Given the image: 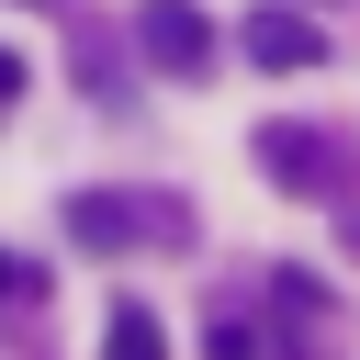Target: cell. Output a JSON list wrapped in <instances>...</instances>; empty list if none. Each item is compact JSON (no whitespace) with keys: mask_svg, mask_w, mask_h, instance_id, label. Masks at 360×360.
<instances>
[{"mask_svg":"<svg viewBox=\"0 0 360 360\" xmlns=\"http://www.w3.org/2000/svg\"><path fill=\"white\" fill-rule=\"evenodd\" d=\"M259 169H281V191H326L338 146H326V135H304V124H270V135H259Z\"/></svg>","mask_w":360,"mask_h":360,"instance_id":"obj_4","label":"cell"},{"mask_svg":"<svg viewBox=\"0 0 360 360\" xmlns=\"http://www.w3.org/2000/svg\"><path fill=\"white\" fill-rule=\"evenodd\" d=\"M22 292H34V270H22L11 248H0V304H22Z\"/></svg>","mask_w":360,"mask_h":360,"instance_id":"obj_6","label":"cell"},{"mask_svg":"<svg viewBox=\"0 0 360 360\" xmlns=\"http://www.w3.org/2000/svg\"><path fill=\"white\" fill-rule=\"evenodd\" d=\"M135 45H146L158 68H180V79H191V68L214 56V22H202L191 0H146V11H135Z\"/></svg>","mask_w":360,"mask_h":360,"instance_id":"obj_2","label":"cell"},{"mask_svg":"<svg viewBox=\"0 0 360 360\" xmlns=\"http://www.w3.org/2000/svg\"><path fill=\"white\" fill-rule=\"evenodd\" d=\"M11 90H22V56H11V45H0V101H11Z\"/></svg>","mask_w":360,"mask_h":360,"instance_id":"obj_7","label":"cell"},{"mask_svg":"<svg viewBox=\"0 0 360 360\" xmlns=\"http://www.w3.org/2000/svg\"><path fill=\"white\" fill-rule=\"evenodd\" d=\"M248 56H259V68H315L326 34H315L292 0H259V11H248Z\"/></svg>","mask_w":360,"mask_h":360,"instance_id":"obj_3","label":"cell"},{"mask_svg":"<svg viewBox=\"0 0 360 360\" xmlns=\"http://www.w3.org/2000/svg\"><path fill=\"white\" fill-rule=\"evenodd\" d=\"M112 360H169V338H158L146 304H112Z\"/></svg>","mask_w":360,"mask_h":360,"instance_id":"obj_5","label":"cell"},{"mask_svg":"<svg viewBox=\"0 0 360 360\" xmlns=\"http://www.w3.org/2000/svg\"><path fill=\"white\" fill-rule=\"evenodd\" d=\"M68 236L79 248H135V236H191L180 202H135V191H79L68 202Z\"/></svg>","mask_w":360,"mask_h":360,"instance_id":"obj_1","label":"cell"}]
</instances>
